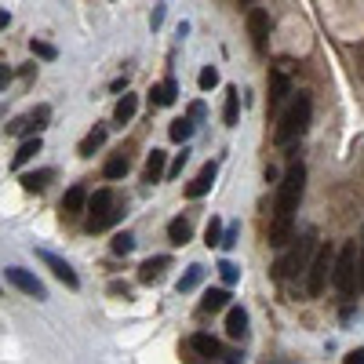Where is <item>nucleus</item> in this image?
Returning <instances> with one entry per match:
<instances>
[{
    "instance_id": "obj_1",
    "label": "nucleus",
    "mask_w": 364,
    "mask_h": 364,
    "mask_svg": "<svg viewBox=\"0 0 364 364\" xmlns=\"http://www.w3.org/2000/svg\"><path fill=\"white\" fill-rule=\"evenodd\" d=\"M303 186H306V168L303 164H288V171L277 182V208H273V222H270V248H284L291 241V226H295V211L303 201Z\"/></svg>"
},
{
    "instance_id": "obj_2",
    "label": "nucleus",
    "mask_w": 364,
    "mask_h": 364,
    "mask_svg": "<svg viewBox=\"0 0 364 364\" xmlns=\"http://www.w3.org/2000/svg\"><path fill=\"white\" fill-rule=\"evenodd\" d=\"M310 113H313V99H310L306 92H299V95L291 99V106L284 110L281 124H277V132H273V142H277V146H291L299 135L306 132V124H310Z\"/></svg>"
},
{
    "instance_id": "obj_3",
    "label": "nucleus",
    "mask_w": 364,
    "mask_h": 364,
    "mask_svg": "<svg viewBox=\"0 0 364 364\" xmlns=\"http://www.w3.org/2000/svg\"><path fill=\"white\" fill-rule=\"evenodd\" d=\"M357 277H360V259H357V241H346L335 255V273H332V284L339 288V295H353L357 288Z\"/></svg>"
},
{
    "instance_id": "obj_4",
    "label": "nucleus",
    "mask_w": 364,
    "mask_h": 364,
    "mask_svg": "<svg viewBox=\"0 0 364 364\" xmlns=\"http://www.w3.org/2000/svg\"><path fill=\"white\" fill-rule=\"evenodd\" d=\"M88 233H102V230H110L113 222H120L124 219V208H117L113 204V194L110 189H99V194L88 201Z\"/></svg>"
},
{
    "instance_id": "obj_5",
    "label": "nucleus",
    "mask_w": 364,
    "mask_h": 364,
    "mask_svg": "<svg viewBox=\"0 0 364 364\" xmlns=\"http://www.w3.org/2000/svg\"><path fill=\"white\" fill-rule=\"evenodd\" d=\"M328 273H335V251H332V244H320L317 255H313V263H310V270H306V295L310 299H317L320 291H325Z\"/></svg>"
},
{
    "instance_id": "obj_6",
    "label": "nucleus",
    "mask_w": 364,
    "mask_h": 364,
    "mask_svg": "<svg viewBox=\"0 0 364 364\" xmlns=\"http://www.w3.org/2000/svg\"><path fill=\"white\" fill-rule=\"evenodd\" d=\"M310 251H313V233H303V237L295 241V248L284 255L281 263H277V273L281 277H295V273H303V270H310Z\"/></svg>"
},
{
    "instance_id": "obj_7",
    "label": "nucleus",
    "mask_w": 364,
    "mask_h": 364,
    "mask_svg": "<svg viewBox=\"0 0 364 364\" xmlns=\"http://www.w3.org/2000/svg\"><path fill=\"white\" fill-rule=\"evenodd\" d=\"M48 117H51L48 106H37L33 113H26V117H18V120L8 124V135H30V139H37L48 127Z\"/></svg>"
},
{
    "instance_id": "obj_8",
    "label": "nucleus",
    "mask_w": 364,
    "mask_h": 364,
    "mask_svg": "<svg viewBox=\"0 0 364 364\" xmlns=\"http://www.w3.org/2000/svg\"><path fill=\"white\" fill-rule=\"evenodd\" d=\"M4 277H8V284H15L18 291H26V295H33V299H48L44 284H40L30 270H23V266H8V270H4Z\"/></svg>"
},
{
    "instance_id": "obj_9",
    "label": "nucleus",
    "mask_w": 364,
    "mask_h": 364,
    "mask_svg": "<svg viewBox=\"0 0 364 364\" xmlns=\"http://www.w3.org/2000/svg\"><path fill=\"white\" fill-rule=\"evenodd\" d=\"M248 33L255 51H266V37H270V15L263 8H248Z\"/></svg>"
},
{
    "instance_id": "obj_10",
    "label": "nucleus",
    "mask_w": 364,
    "mask_h": 364,
    "mask_svg": "<svg viewBox=\"0 0 364 364\" xmlns=\"http://www.w3.org/2000/svg\"><path fill=\"white\" fill-rule=\"evenodd\" d=\"M37 259L44 263V266H48V270H51V273H55V277H58V281L66 284V288H77V284H80V277L73 273V266H70L66 259H58L55 251H37Z\"/></svg>"
},
{
    "instance_id": "obj_11",
    "label": "nucleus",
    "mask_w": 364,
    "mask_h": 364,
    "mask_svg": "<svg viewBox=\"0 0 364 364\" xmlns=\"http://www.w3.org/2000/svg\"><path fill=\"white\" fill-rule=\"evenodd\" d=\"M215 175H219V164H215V161H208V164L197 171V179L186 186V197H189V201H201V197L208 194V189L215 186Z\"/></svg>"
},
{
    "instance_id": "obj_12",
    "label": "nucleus",
    "mask_w": 364,
    "mask_h": 364,
    "mask_svg": "<svg viewBox=\"0 0 364 364\" xmlns=\"http://www.w3.org/2000/svg\"><path fill=\"white\" fill-rule=\"evenodd\" d=\"M88 201H92V197H88V189H84L80 182H77V186H70V189H66V197H62V219H77Z\"/></svg>"
},
{
    "instance_id": "obj_13",
    "label": "nucleus",
    "mask_w": 364,
    "mask_h": 364,
    "mask_svg": "<svg viewBox=\"0 0 364 364\" xmlns=\"http://www.w3.org/2000/svg\"><path fill=\"white\" fill-rule=\"evenodd\" d=\"M175 99H179V84L175 80H161V84H153V88H149V106H175Z\"/></svg>"
},
{
    "instance_id": "obj_14",
    "label": "nucleus",
    "mask_w": 364,
    "mask_h": 364,
    "mask_svg": "<svg viewBox=\"0 0 364 364\" xmlns=\"http://www.w3.org/2000/svg\"><path fill=\"white\" fill-rule=\"evenodd\" d=\"M171 266V259L168 255H153V259H146L142 266H139V281L142 284H153V281H161V273Z\"/></svg>"
},
{
    "instance_id": "obj_15",
    "label": "nucleus",
    "mask_w": 364,
    "mask_h": 364,
    "mask_svg": "<svg viewBox=\"0 0 364 364\" xmlns=\"http://www.w3.org/2000/svg\"><path fill=\"white\" fill-rule=\"evenodd\" d=\"M288 95H291V80L281 70H273V77H270V110H277Z\"/></svg>"
},
{
    "instance_id": "obj_16",
    "label": "nucleus",
    "mask_w": 364,
    "mask_h": 364,
    "mask_svg": "<svg viewBox=\"0 0 364 364\" xmlns=\"http://www.w3.org/2000/svg\"><path fill=\"white\" fill-rule=\"evenodd\" d=\"M244 332H248V313H244V306H230V310H226V335H230V339H244Z\"/></svg>"
},
{
    "instance_id": "obj_17",
    "label": "nucleus",
    "mask_w": 364,
    "mask_h": 364,
    "mask_svg": "<svg viewBox=\"0 0 364 364\" xmlns=\"http://www.w3.org/2000/svg\"><path fill=\"white\" fill-rule=\"evenodd\" d=\"M219 310H230V291H226V288H211V291H204V299H201V313H219Z\"/></svg>"
},
{
    "instance_id": "obj_18",
    "label": "nucleus",
    "mask_w": 364,
    "mask_h": 364,
    "mask_svg": "<svg viewBox=\"0 0 364 364\" xmlns=\"http://www.w3.org/2000/svg\"><path fill=\"white\" fill-rule=\"evenodd\" d=\"M164 171H168V153L164 149H153V153L146 157V182H161Z\"/></svg>"
},
{
    "instance_id": "obj_19",
    "label": "nucleus",
    "mask_w": 364,
    "mask_h": 364,
    "mask_svg": "<svg viewBox=\"0 0 364 364\" xmlns=\"http://www.w3.org/2000/svg\"><path fill=\"white\" fill-rule=\"evenodd\" d=\"M237 113H241V92L237 88H226V106H222L226 127H237Z\"/></svg>"
},
{
    "instance_id": "obj_20",
    "label": "nucleus",
    "mask_w": 364,
    "mask_h": 364,
    "mask_svg": "<svg viewBox=\"0 0 364 364\" xmlns=\"http://www.w3.org/2000/svg\"><path fill=\"white\" fill-rule=\"evenodd\" d=\"M194 127H197V124L189 120V117H182V120H171V127H168V139H171V142H182V146H186L189 139H194Z\"/></svg>"
},
{
    "instance_id": "obj_21",
    "label": "nucleus",
    "mask_w": 364,
    "mask_h": 364,
    "mask_svg": "<svg viewBox=\"0 0 364 364\" xmlns=\"http://www.w3.org/2000/svg\"><path fill=\"white\" fill-rule=\"evenodd\" d=\"M189 346H194L201 357H219V339H211V335H204V332H197L194 339H189Z\"/></svg>"
},
{
    "instance_id": "obj_22",
    "label": "nucleus",
    "mask_w": 364,
    "mask_h": 364,
    "mask_svg": "<svg viewBox=\"0 0 364 364\" xmlns=\"http://www.w3.org/2000/svg\"><path fill=\"white\" fill-rule=\"evenodd\" d=\"M102 142H106V127H92V132H88V135L80 139V146H77V153H80V157H92V153H95V149H99Z\"/></svg>"
},
{
    "instance_id": "obj_23",
    "label": "nucleus",
    "mask_w": 364,
    "mask_h": 364,
    "mask_svg": "<svg viewBox=\"0 0 364 364\" xmlns=\"http://www.w3.org/2000/svg\"><path fill=\"white\" fill-rule=\"evenodd\" d=\"M51 179H55V171H51V168H40V171H30V175H23V186L30 189V194H37V189H44Z\"/></svg>"
},
{
    "instance_id": "obj_24",
    "label": "nucleus",
    "mask_w": 364,
    "mask_h": 364,
    "mask_svg": "<svg viewBox=\"0 0 364 364\" xmlns=\"http://www.w3.org/2000/svg\"><path fill=\"white\" fill-rule=\"evenodd\" d=\"M189 233H194V230H189L186 219H171V222H168V241L175 244V248H182V244L189 241Z\"/></svg>"
},
{
    "instance_id": "obj_25",
    "label": "nucleus",
    "mask_w": 364,
    "mask_h": 364,
    "mask_svg": "<svg viewBox=\"0 0 364 364\" xmlns=\"http://www.w3.org/2000/svg\"><path fill=\"white\" fill-rule=\"evenodd\" d=\"M37 153H40V135H37V139H26L23 146H18V153H15V161H11V164H15V168H26Z\"/></svg>"
},
{
    "instance_id": "obj_26",
    "label": "nucleus",
    "mask_w": 364,
    "mask_h": 364,
    "mask_svg": "<svg viewBox=\"0 0 364 364\" xmlns=\"http://www.w3.org/2000/svg\"><path fill=\"white\" fill-rule=\"evenodd\" d=\"M135 110H139V99H135V95H124V99L117 102V110H113V120H117V124H127V120L135 117Z\"/></svg>"
},
{
    "instance_id": "obj_27",
    "label": "nucleus",
    "mask_w": 364,
    "mask_h": 364,
    "mask_svg": "<svg viewBox=\"0 0 364 364\" xmlns=\"http://www.w3.org/2000/svg\"><path fill=\"white\" fill-rule=\"evenodd\" d=\"M222 237H226L222 219L211 215V222H208V230H204V244H208V248H222Z\"/></svg>"
},
{
    "instance_id": "obj_28",
    "label": "nucleus",
    "mask_w": 364,
    "mask_h": 364,
    "mask_svg": "<svg viewBox=\"0 0 364 364\" xmlns=\"http://www.w3.org/2000/svg\"><path fill=\"white\" fill-rule=\"evenodd\" d=\"M201 281H204V266H189V270H186V273L179 277V284H175V288H179V291L186 295V291H194V288H197Z\"/></svg>"
},
{
    "instance_id": "obj_29",
    "label": "nucleus",
    "mask_w": 364,
    "mask_h": 364,
    "mask_svg": "<svg viewBox=\"0 0 364 364\" xmlns=\"http://www.w3.org/2000/svg\"><path fill=\"white\" fill-rule=\"evenodd\" d=\"M102 175H106V179H124V175H127V157H124V153H113L110 161H106Z\"/></svg>"
},
{
    "instance_id": "obj_30",
    "label": "nucleus",
    "mask_w": 364,
    "mask_h": 364,
    "mask_svg": "<svg viewBox=\"0 0 364 364\" xmlns=\"http://www.w3.org/2000/svg\"><path fill=\"white\" fill-rule=\"evenodd\" d=\"M215 270H219V277H222V284H226V288H233V284H237V277H241V266H233L230 259H222Z\"/></svg>"
},
{
    "instance_id": "obj_31",
    "label": "nucleus",
    "mask_w": 364,
    "mask_h": 364,
    "mask_svg": "<svg viewBox=\"0 0 364 364\" xmlns=\"http://www.w3.org/2000/svg\"><path fill=\"white\" fill-rule=\"evenodd\" d=\"M30 51H33L37 58H44V62L58 58V48H55V44H48V40H33V44H30Z\"/></svg>"
},
{
    "instance_id": "obj_32",
    "label": "nucleus",
    "mask_w": 364,
    "mask_h": 364,
    "mask_svg": "<svg viewBox=\"0 0 364 364\" xmlns=\"http://www.w3.org/2000/svg\"><path fill=\"white\" fill-rule=\"evenodd\" d=\"M132 248H135V237H132V233H117L113 244H110V251H113V255H127Z\"/></svg>"
},
{
    "instance_id": "obj_33",
    "label": "nucleus",
    "mask_w": 364,
    "mask_h": 364,
    "mask_svg": "<svg viewBox=\"0 0 364 364\" xmlns=\"http://www.w3.org/2000/svg\"><path fill=\"white\" fill-rule=\"evenodd\" d=\"M197 84H201V92H211V88L219 84V70H215V66H204L201 77H197Z\"/></svg>"
},
{
    "instance_id": "obj_34",
    "label": "nucleus",
    "mask_w": 364,
    "mask_h": 364,
    "mask_svg": "<svg viewBox=\"0 0 364 364\" xmlns=\"http://www.w3.org/2000/svg\"><path fill=\"white\" fill-rule=\"evenodd\" d=\"M237 241H241V226H237V222H230V226H226V237H222V251L237 248Z\"/></svg>"
},
{
    "instance_id": "obj_35",
    "label": "nucleus",
    "mask_w": 364,
    "mask_h": 364,
    "mask_svg": "<svg viewBox=\"0 0 364 364\" xmlns=\"http://www.w3.org/2000/svg\"><path fill=\"white\" fill-rule=\"evenodd\" d=\"M186 157H189V153H186V149H182V153H179L175 161H171V168H168V175H182V168H186Z\"/></svg>"
},
{
    "instance_id": "obj_36",
    "label": "nucleus",
    "mask_w": 364,
    "mask_h": 364,
    "mask_svg": "<svg viewBox=\"0 0 364 364\" xmlns=\"http://www.w3.org/2000/svg\"><path fill=\"white\" fill-rule=\"evenodd\" d=\"M204 117H208L204 102H194V106H189V120H194V124H197V120H204Z\"/></svg>"
},
{
    "instance_id": "obj_37",
    "label": "nucleus",
    "mask_w": 364,
    "mask_h": 364,
    "mask_svg": "<svg viewBox=\"0 0 364 364\" xmlns=\"http://www.w3.org/2000/svg\"><path fill=\"white\" fill-rule=\"evenodd\" d=\"M342 364H364V346L350 350V353H346V360H342Z\"/></svg>"
},
{
    "instance_id": "obj_38",
    "label": "nucleus",
    "mask_w": 364,
    "mask_h": 364,
    "mask_svg": "<svg viewBox=\"0 0 364 364\" xmlns=\"http://www.w3.org/2000/svg\"><path fill=\"white\" fill-rule=\"evenodd\" d=\"M161 23H164V4H157V8H153V18H149V26H153V30H157Z\"/></svg>"
},
{
    "instance_id": "obj_39",
    "label": "nucleus",
    "mask_w": 364,
    "mask_h": 364,
    "mask_svg": "<svg viewBox=\"0 0 364 364\" xmlns=\"http://www.w3.org/2000/svg\"><path fill=\"white\" fill-rule=\"evenodd\" d=\"M360 291H364V233H360Z\"/></svg>"
},
{
    "instance_id": "obj_40",
    "label": "nucleus",
    "mask_w": 364,
    "mask_h": 364,
    "mask_svg": "<svg viewBox=\"0 0 364 364\" xmlns=\"http://www.w3.org/2000/svg\"><path fill=\"white\" fill-rule=\"evenodd\" d=\"M226 364H241V353H237V350H230V353H226Z\"/></svg>"
},
{
    "instance_id": "obj_41",
    "label": "nucleus",
    "mask_w": 364,
    "mask_h": 364,
    "mask_svg": "<svg viewBox=\"0 0 364 364\" xmlns=\"http://www.w3.org/2000/svg\"><path fill=\"white\" fill-rule=\"evenodd\" d=\"M255 4V0H241V8H251Z\"/></svg>"
}]
</instances>
